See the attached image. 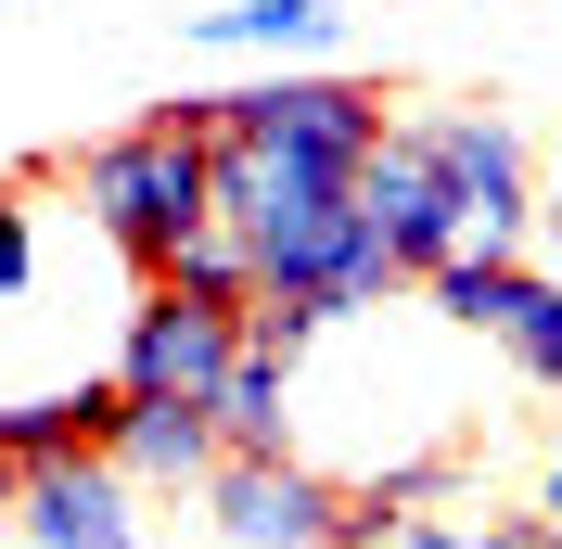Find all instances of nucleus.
Wrapping results in <instances>:
<instances>
[{"label": "nucleus", "instance_id": "obj_1", "mask_svg": "<svg viewBox=\"0 0 562 549\" xmlns=\"http://www.w3.org/2000/svg\"><path fill=\"white\" fill-rule=\"evenodd\" d=\"M205 141H217V243L244 256L256 307L294 333L371 320L409 294V269L384 256V231L358 217V167L396 128L384 90L358 65H269L244 90H205Z\"/></svg>", "mask_w": 562, "mask_h": 549}, {"label": "nucleus", "instance_id": "obj_2", "mask_svg": "<svg viewBox=\"0 0 562 549\" xmlns=\"http://www.w3.org/2000/svg\"><path fill=\"white\" fill-rule=\"evenodd\" d=\"M77 205H90V231H103L140 281H167L179 256L217 231L205 90H179V103H154V115H128V128H103L90 154H77Z\"/></svg>", "mask_w": 562, "mask_h": 549}, {"label": "nucleus", "instance_id": "obj_3", "mask_svg": "<svg viewBox=\"0 0 562 549\" xmlns=\"http://www.w3.org/2000/svg\"><path fill=\"white\" fill-rule=\"evenodd\" d=\"M244 333H256V294H205V281H140L128 294V320H115V396L128 410H205L217 396V371L244 358Z\"/></svg>", "mask_w": 562, "mask_h": 549}, {"label": "nucleus", "instance_id": "obj_4", "mask_svg": "<svg viewBox=\"0 0 562 549\" xmlns=\"http://www.w3.org/2000/svg\"><path fill=\"white\" fill-rule=\"evenodd\" d=\"M409 294L448 320L460 345L512 358L537 396H562V269H550V256H448V269L409 281Z\"/></svg>", "mask_w": 562, "mask_h": 549}, {"label": "nucleus", "instance_id": "obj_5", "mask_svg": "<svg viewBox=\"0 0 562 549\" xmlns=\"http://www.w3.org/2000/svg\"><path fill=\"white\" fill-rule=\"evenodd\" d=\"M422 128V154H435V179H448V205H460V243L473 256H525L537 243V154H525V128L498 103H435V115H409Z\"/></svg>", "mask_w": 562, "mask_h": 549}, {"label": "nucleus", "instance_id": "obj_6", "mask_svg": "<svg viewBox=\"0 0 562 549\" xmlns=\"http://www.w3.org/2000/svg\"><path fill=\"white\" fill-rule=\"evenodd\" d=\"M205 524L231 549H358L346 473H319L307 447H281V460H217L205 473Z\"/></svg>", "mask_w": 562, "mask_h": 549}, {"label": "nucleus", "instance_id": "obj_7", "mask_svg": "<svg viewBox=\"0 0 562 549\" xmlns=\"http://www.w3.org/2000/svg\"><path fill=\"white\" fill-rule=\"evenodd\" d=\"M358 217L384 231V256H396L409 281H435L448 256H473V243H460V205H448V179H435V154H422L409 115L371 141V167H358Z\"/></svg>", "mask_w": 562, "mask_h": 549}, {"label": "nucleus", "instance_id": "obj_8", "mask_svg": "<svg viewBox=\"0 0 562 549\" xmlns=\"http://www.w3.org/2000/svg\"><path fill=\"white\" fill-rule=\"evenodd\" d=\"M307 345H319V333H294V320L256 307L244 358H231V371H217V396H205L231 460H281V447H294V371H307Z\"/></svg>", "mask_w": 562, "mask_h": 549}, {"label": "nucleus", "instance_id": "obj_9", "mask_svg": "<svg viewBox=\"0 0 562 549\" xmlns=\"http://www.w3.org/2000/svg\"><path fill=\"white\" fill-rule=\"evenodd\" d=\"M13 524L26 549H154L140 537V485L115 460H52V473L13 485Z\"/></svg>", "mask_w": 562, "mask_h": 549}, {"label": "nucleus", "instance_id": "obj_10", "mask_svg": "<svg viewBox=\"0 0 562 549\" xmlns=\"http://www.w3.org/2000/svg\"><path fill=\"white\" fill-rule=\"evenodd\" d=\"M192 52H244L256 77L269 65H333L346 52V0H205Z\"/></svg>", "mask_w": 562, "mask_h": 549}, {"label": "nucleus", "instance_id": "obj_11", "mask_svg": "<svg viewBox=\"0 0 562 549\" xmlns=\"http://www.w3.org/2000/svg\"><path fill=\"white\" fill-rule=\"evenodd\" d=\"M128 485H205L231 447H217V410H115V447H103Z\"/></svg>", "mask_w": 562, "mask_h": 549}, {"label": "nucleus", "instance_id": "obj_12", "mask_svg": "<svg viewBox=\"0 0 562 549\" xmlns=\"http://www.w3.org/2000/svg\"><path fill=\"white\" fill-rule=\"evenodd\" d=\"M371 549H550V524L537 512H448L435 498V512H396Z\"/></svg>", "mask_w": 562, "mask_h": 549}, {"label": "nucleus", "instance_id": "obj_13", "mask_svg": "<svg viewBox=\"0 0 562 549\" xmlns=\"http://www.w3.org/2000/svg\"><path fill=\"white\" fill-rule=\"evenodd\" d=\"M38 281V179H0V307H26Z\"/></svg>", "mask_w": 562, "mask_h": 549}, {"label": "nucleus", "instance_id": "obj_14", "mask_svg": "<svg viewBox=\"0 0 562 549\" xmlns=\"http://www.w3.org/2000/svg\"><path fill=\"white\" fill-rule=\"evenodd\" d=\"M537 524H550V549H562V435H550V460H537Z\"/></svg>", "mask_w": 562, "mask_h": 549}, {"label": "nucleus", "instance_id": "obj_15", "mask_svg": "<svg viewBox=\"0 0 562 549\" xmlns=\"http://www.w3.org/2000/svg\"><path fill=\"white\" fill-rule=\"evenodd\" d=\"M537 231H550V243H562V205H550V217H537Z\"/></svg>", "mask_w": 562, "mask_h": 549}]
</instances>
